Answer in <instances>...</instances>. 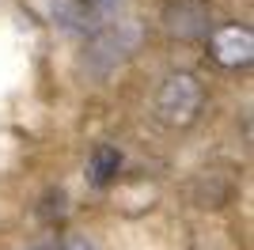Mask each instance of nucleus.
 <instances>
[{"instance_id":"1","label":"nucleus","mask_w":254,"mask_h":250,"mask_svg":"<svg viewBox=\"0 0 254 250\" xmlns=\"http://www.w3.org/2000/svg\"><path fill=\"white\" fill-rule=\"evenodd\" d=\"M205 95H201V83L193 80V76L179 72L171 76L163 87H159V114L167 118L171 125H190L201 110Z\"/></svg>"},{"instance_id":"2","label":"nucleus","mask_w":254,"mask_h":250,"mask_svg":"<svg viewBox=\"0 0 254 250\" xmlns=\"http://www.w3.org/2000/svg\"><path fill=\"white\" fill-rule=\"evenodd\" d=\"M137 23H126V27H106L95 42H91V50H87V72L103 76L106 68H114L129 57V53L137 50Z\"/></svg>"},{"instance_id":"3","label":"nucleus","mask_w":254,"mask_h":250,"mask_svg":"<svg viewBox=\"0 0 254 250\" xmlns=\"http://www.w3.org/2000/svg\"><path fill=\"white\" fill-rule=\"evenodd\" d=\"M163 23L182 42L201 38V34H209V8H205L201 0H175L167 8V15H163Z\"/></svg>"},{"instance_id":"4","label":"nucleus","mask_w":254,"mask_h":250,"mask_svg":"<svg viewBox=\"0 0 254 250\" xmlns=\"http://www.w3.org/2000/svg\"><path fill=\"white\" fill-rule=\"evenodd\" d=\"M212 57L228 68H239V64H251L254 57V38L247 27H224V31L212 34Z\"/></svg>"},{"instance_id":"5","label":"nucleus","mask_w":254,"mask_h":250,"mask_svg":"<svg viewBox=\"0 0 254 250\" xmlns=\"http://www.w3.org/2000/svg\"><path fill=\"white\" fill-rule=\"evenodd\" d=\"M118 167H122V152H118L114 144L95 148L91 159H87V182H91V186H106V182H114Z\"/></svg>"},{"instance_id":"6","label":"nucleus","mask_w":254,"mask_h":250,"mask_svg":"<svg viewBox=\"0 0 254 250\" xmlns=\"http://www.w3.org/2000/svg\"><path fill=\"white\" fill-rule=\"evenodd\" d=\"M27 250H64V243L61 239H38L34 247H27Z\"/></svg>"},{"instance_id":"7","label":"nucleus","mask_w":254,"mask_h":250,"mask_svg":"<svg viewBox=\"0 0 254 250\" xmlns=\"http://www.w3.org/2000/svg\"><path fill=\"white\" fill-rule=\"evenodd\" d=\"M118 4H122V0H91L95 11H110V8H118Z\"/></svg>"},{"instance_id":"8","label":"nucleus","mask_w":254,"mask_h":250,"mask_svg":"<svg viewBox=\"0 0 254 250\" xmlns=\"http://www.w3.org/2000/svg\"><path fill=\"white\" fill-rule=\"evenodd\" d=\"M64 250H95V247H91V243H87V239H80V235H76V239L68 243V247H64Z\"/></svg>"}]
</instances>
